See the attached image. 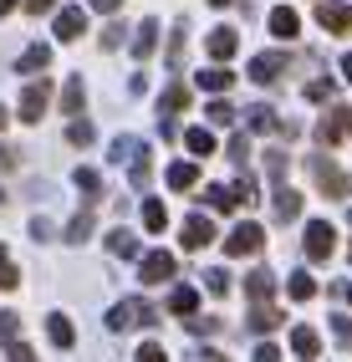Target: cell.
<instances>
[{
  "mask_svg": "<svg viewBox=\"0 0 352 362\" xmlns=\"http://www.w3.org/2000/svg\"><path fill=\"white\" fill-rule=\"evenodd\" d=\"M153 322H158V311H153L148 301H138V296L117 301V306L107 311V327H112V332H133V327H153Z\"/></svg>",
  "mask_w": 352,
  "mask_h": 362,
  "instance_id": "obj_1",
  "label": "cell"
},
{
  "mask_svg": "<svg viewBox=\"0 0 352 362\" xmlns=\"http://www.w3.org/2000/svg\"><path fill=\"white\" fill-rule=\"evenodd\" d=\"M307 168H312L317 189H327V199H352V179L342 174V168H337L332 158H322V153H317V158H312Z\"/></svg>",
  "mask_w": 352,
  "mask_h": 362,
  "instance_id": "obj_2",
  "label": "cell"
},
{
  "mask_svg": "<svg viewBox=\"0 0 352 362\" xmlns=\"http://www.w3.org/2000/svg\"><path fill=\"white\" fill-rule=\"evenodd\" d=\"M342 138H352V107H337V112H327L317 123V143H322V148H337Z\"/></svg>",
  "mask_w": 352,
  "mask_h": 362,
  "instance_id": "obj_3",
  "label": "cell"
},
{
  "mask_svg": "<svg viewBox=\"0 0 352 362\" xmlns=\"http://www.w3.org/2000/svg\"><path fill=\"white\" fill-rule=\"evenodd\" d=\"M337 250V225L332 220H312L307 225V260H327Z\"/></svg>",
  "mask_w": 352,
  "mask_h": 362,
  "instance_id": "obj_4",
  "label": "cell"
},
{
  "mask_svg": "<svg viewBox=\"0 0 352 362\" xmlns=\"http://www.w3.org/2000/svg\"><path fill=\"white\" fill-rule=\"evenodd\" d=\"M261 245H266V230L250 225V220H240V225L230 230V240H225V255H255Z\"/></svg>",
  "mask_w": 352,
  "mask_h": 362,
  "instance_id": "obj_5",
  "label": "cell"
},
{
  "mask_svg": "<svg viewBox=\"0 0 352 362\" xmlns=\"http://www.w3.org/2000/svg\"><path fill=\"white\" fill-rule=\"evenodd\" d=\"M317 26L332 31V36H347L352 31V6H342V0H317Z\"/></svg>",
  "mask_w": 352,
  "mask_h": 362,
  "instance_id": "obj_6",
  "label": "cell"
},
{
  "mask_svg": "<svg viewBox=\"0 0 352 362\" xmlns=\"http://www.w3.org/2000/svg\"><path fill=\"white\" fill-rule=\"evenodd\" d=\"M46 103H52V82H26V92H20V123H41Z\"/></svg>",
  "mask_w": 352,
  "mask_h": 362,
  "instance_id": "obj_7",
  "label": "cell"
},
{
  "mask_svg": "<svg viewBox=\"0 0 352 362\" xmlns=\"http://www.w3.org/2000/svg\"><path fill=\"white\" fill-rule=\"evenodd\" d=\"M138 271H143L148 286H163V281H174V255L169 250H148L143 260H138Z\"/></svg>",
  "mask_w": 352,
  "mask_h": 362,
  "instance_id": "obj_8",
  "label": "cell"
},
{
  "mask_svg": "<svg viewBox=\"0 0 352 362\" xmlns=\"http://www.w3.org/2000/svg\"><path fill=\"white\" fill-rule=\"evenodd\" d=\"M179 240H184V250H204L209 240H215V220H209V214H189Z\"/></svg>",
  "mask_w": 352,
  "mask_h": 362,
  "instance_id": "obj_9",
  "label": "cell"
},
{
  "mask_svg": "<svg viewBox=\"0 0 352 362\" xmlns=\"http://www.w3.org/2000/svg\"><path fill=\"white\" fill-rule=\"evenodd\" d=\"M281 71H286V52H261L250 62V82H261V87H271Z\"/></svg>",
  "mask_w": 352,
  "mask_h": 362,
  "instance_id": "obj_10",
  "label": "cell"
},
{
  "mask_svg": "<svg viewBox=\"0 0 352 362\" xmlns=\"http://www.w3.org/2000/svg\"><path fill=\"white\" fill-rule=\"evenodd\" d=\"M46 66H52V46L46 41H36V46H26V52H20V62H16V71H26V77L36 82V71L46 77Z\"/></svg>",
  "mask_w": 352,
  "mask_h": 362,
  "instance_id": "obj_11",
  "label": "cell"
},
{
  "mask_svg": "<svg viewBox=\"0 0 352 362\" xmlns=\"http://www.w3.org/2000/svg\"><path fill=\"white\" fill-rule=\"evenodd\" d=\"M82 31H87V11H82V6L57 11V41H77Z\"/></svg>",
  "mask_w": 352,
  "mask_h": 362,
  "instance_id": "obj_12",
  "label": "cell"
},
{
  "mask_svg": "<svg viewBox=\"0 0 352 362\" xmlns=\"http://www.w3.org/2000/svg\"><path fill=\"white\" fill-rule=\"evenodd\" d=\"M296 31H301V16H296L291 6H276V11H271V36L296 41Z\"/></svg>",
  "mask_w": 352,
  "mask_h": 362,
  "instance_id": "obj_13",
  "label": "cell"
},
{
  "mask_svg": "<svg viewBox=\"0 0 352 362\" xmlns=\"http://www.w3.org/2000/svg\"><path fill=\"white\" fill-rule=\"evenodd\" d=\"M245 128H255V133H291V123L281 128V123H276V112H271L266 103H255V107H245Z\"/></svg>",
  "mask_w": 352,
  "mask_h": 362,
  "instance_id": "obj_14",
  "label": "cell"
},
{
  "mask_svg": "<svg viewBox=\"0 0 352 362\" xmlns=\"http://www.w3.org/2000/svg\"><path fill=\"white\" fill-rule=\"evenodd\" d=\"M271 291H276V276H271V271H250V276H245V296H250L255 306L271 301Z\"/></svg>",
  "mask_w": 352,
  "mask_h": 362,
  "instance_id": "obj_15",
  "label": "cell"
},
{
  "mask_svg": "<svg viewBox=\"0 0 352 362\" xmlns=\"http://www.w3.org/2000/svg\"><path fill=\"white\" fill-rule=\"evenodd\" d=\"M169 311H174V317H194V311H199V291H194V286H174Z\"/></svg>",
  "mask_w": 352,
  "mask_h": 362,
  "instance_id": "obj_16",
  "label": "cell"
},
{
  "mask_svg": "<svg viewBox=\"0 0 352 362\" xmlns=\"http://www.w3.org/2000/svg\"><path fill=\"white\" fill-rule=\"evenodd\" d=\"M107 250H112V255H123V260H143V250H138V240H133V235H128L123 225H117V230L107 235Z\"/></svg>",
  "mask_w": 352,
  "mask_h": 362,
  "instance_id": "obj_17",
  "label": "cell"
},
{
  "mask_svg": "<svg viewBox=\"0 0 352 362\" xmlns=\"http://www.w3.org/2000/svg\"><path fill=\"white\" fill-rule=\"evenodd\" d=\"M235 46H240V36H235L230 26H220L215 36H209V57H215V62H230V57H235Z\"/></svg>",
  "mask_w": 352,
  "mask_h": 362,
  "instance_id": "obj_18",
  "label": "cell"
},
{
  "mask_svg": "<svg viewBox=\"0 0 352 362\" xmlns=\"http://www.w3.org/2000/svg\"><path fill=\"white\" fill-rule=\"evenodd\" d=\"M143 230H148V235H163V230H169V209H163V199H143Z\"/></svg>",
  "mask_w": 352,
  "mask_h": 362,
  "instance_id": "obj_19",
  "label": "cell"
},
{
  "mask_svg": "<svg viewBox=\"0 0 352 362\" xmlns=\"http://www.w3.org/2000/svg\"><path fill=\"white\" fill-rule=\"evenodd\" d=\"M46 337H52V347H72L77 342V332H72V322H66V317H46Z\"/></svg>",
  "mask_w": 352,
  "mask_h": 362,
  "instance_id": "obj_20",
  "label": "cell"
},
{
  "mask_svg": "<svg viewBox=\"0 0 352 362\" xmlns=\"http://www.w3.org/2000/svg\"><path fill=\"white\" fill-rule=\"evenodd\" d=\"M184 148H189L194 158H209V153H215V133H209V128H189V133H184Z\"/></svg>",
  "mask_w": 352,
  "mask_h": 362,
  "instance_id": "obj_21",
  "label": "cell"
},
{
  "mask_svg": "<svg viewBox=\"0 0 352 362\" xmlns=\"http://www.w3.org/2000/svg\"><path fill=\"white\" fill-rule=\"evenodd\" d=\"M82 103H87V87H82V77H66V87H61V112H82Z\"/></svg>",
  "mask_w": 352,
  "mask_h": 362,
  "instance_id": "obj_22",
  "label": "cell"
},
{
  "mask_svg": "<svg viewBox=\"0 0 352 362\" xmlns=\"http://www.w3.org/2000/svg\"><path fill=\"white\" fill-rule=\"evenodd\" d=\"M276 220H301V194L296 189H276Z\"/></svg>",
  "mask_w": 352,
  "mask_h": 362,
  "instance_id": "obj_23",
  "label": "cell"
},
{
  "mask_svg": "<svg viewBox=\"0 0 352 362\" xmlns=\"http://www.w3.org/2000/svg\"><path fill=\"white\" fill-rule=\"evenodd\" d=\"M153 46H158V21H143V26H138V36H133V57L143 62Z\"/></svg>",
  "mask_w": 352,
  "mask_h": 362,
  "instance_id": "obj_24",
  "label": "cell"
},
{
  "mask_svg": "<svg viewBox=\"0 0 352 362\" xmlns=\"http://www.w3.org/2000/svg\"><path fill=\"white\" fill-rule=\"evenodd\" d=\"M291 347H296V357H317V352H322V337H317L312 327H296V332H291Z\"/></svg>",
  "mask_w": 352,
  "mask_h": 362,
  "instance_id": "obj_25",
  "label": "cell"
},
{
  "mask_svg": "<svg viewBox=\"0 0 352 362\" xmlns=\"http://www.w3.org/2000/svg\"><path fill=\"white\" fill-rule=\"evenodd\" d=\"M276 327H281V311H276V306L261 301V306L250 311V332H276Z\"/></svg>",
  "mask_w": 352,
  "mask_h": 362,
  "instance_id": "obj_26",
  "label": "cell"
},
{
  "mask_svg": "<svg viewBox=\"0 0 352 362\" xmlns=\"http://www.w3.org/2000/svg\"><path fill=\"white\" fill-rule=\"evenodd\" d=\"M184 107H189V87H169V92H163V98H158V112H184Z\"/></svg>",
  "mask_w": 352,
  "mask_h": 362,
  "instance_id": "obj_27",
  "label": "cell"
},
{
  "mask_svg": "<svg viewBox=\"0 0 352 362\" xmlns=\"http://www.w3.org/2000/svg\"><path fill=\"white\" fill-rule=\"evenodd\" d=\"M87 235H92V209H82V214H77V220H72V225H66V235H61V240H66V245H82V240H87Z\"/></svg>",
  "mask_w": 352,
  "mask_h": 362,
  "instance_id": "obj_28",
  "label": "cell"
},
{
  "mask_svg": "<svg viewBox=\"0 0 352 362\" xmlns=\"http://www.w3.org/2000/svg\"><path fill=\"white\" fill-rule=\"evenodd\" d=\"M230 82H235V77H230L225 66H209V71H199V87H204V92H225Z\"/></svg>",
  "mask_w": 352,
  "mask_h": 362,
  "instance_id": "obj_29",
  "label": "cell"
},
{
  "mask_svg": "<svg viewBox=\"0 0 352 362\" xmlns=\"http://www.w3.org/2000/svg\"><path fill=\"white\" fill-rule=\"evenodd\" d=\"M194 179H199L194 163H174V168H169V189H194Z\"/></svg>",
  "mask_w": 352,
  "mask_h": 362,
  "instance_id": "obj_30",
  "label": "cell"
},
{
  "mask_svg": "<svg viewBox=\"0 0 352 362\" xmlns=\"http://www.w3.org/2000/svg\"><path fill=\"white\" fill-rule=\"evenodd\" d=\"M204 117H209L215 128H230V123H235V107H230V103L220 98V103H209V107H204Z\"/></svg>",
  "mask_w": 352,
  "mask_h": 362,
  "instance_id": "obj_31",
  "label": "cell"
},
{
  "mask_svg": "<svg viewBox=\"0 0 352 362\" xmlns=\"http://www.w3.org/2000/svg\"><path fill=\"white\" fill-rule=\"evenodd\" d=\"M20 276H16V260L6 255V245H0V291H16Z\"/></svg>",
  "mask_w": 352,
  "mask_h": 362,
  "instance_id": "obj_32",
  "label": "cell"
},
{
  "mask_svg": "<svg viewBox=\"0 0 352 362\" xmlns=\"http://www.w3.org/2000/svg\"><path fill=\"white\" fill-rule=\"evenodd\" d=\"M286 291H291V301H312V296H317V281H312V276H291Z\"/></svg>",
  "mask_w": 352,
  "mask_h": 362,
  "instance_id": "obj_33",
  "label": "cell"
},
{
  "mask_svg": "<svg viewBox=\"0 0 352 362\" xmlns=\"http://www.w3.org/2000/svg\"><path fill=\"white\" fill-rule=\"evenodd\" d=\"M0 342H20V322H16V311H0Z\"/></svg>",
  "mask_w": 352,
  "mask_h": 362,
  "instance_id": "obj_34",
  "label": "cell"
},
{
  "mask_svg": "<svg viewBox=\"0 0 352 362\" xmlns=\"http://www.w3.org/2000/svg\"><path fill=\"white\" fill-rule=\"evenodd\" d=\"M66 138H72L77 148H87V143L98 138V133H92V123H82V117H72V128H66Z\"/></svg>",
  "mask_w": 352,
  "mask_h": 362,
  "instance_id": "obj_35",
  "label": "cell"
},
{
  "mask_svg": "<svg viewBox=\"0 0 352 362\" xmlns=\"http://www.w3.org/2000/svg\"><path fill=\"white\" fill-rule=\"evenodd\" d=\"M230 158L245 168V158H250V133H235V138H230Z\"/></svg>",
  "mask_w": 352,
  "mask_h": 362,
  "instance_id": "obj_36",
  "label": "cell"
},
{
  "mask_svg": "<svg viewBox=\"0 0 352 362\" xmlns=\"http://www.w3.org/2000/svg\"><path fill=\"white\" fill-rule=\"evenodd\" d=\"M204 286H209L215 296H225V291H230V271H204Z\"/></svg>",
  "mask_w": 352,
  "mask_h": 362,
  "instance_id": "obj_37",
  "label": "cell"
},
{
  "mask_svg": "<svg viewBox=\"0 0 352 362\" xmlns=\"http://www.w3.org/2000/svg\"><path fill=\"white\" fill-rule=\"evenodd\" d=\"M138 362H169V352H163V342H143L138 347Z\"/></svg>",
  "mask_w": 352,
  "mask_h": 362,
  "instance_id": "obj_38",
  "label": "cell"
},
{
  "mask_svg": "<svg viewBox=\"0 0 352 362\" xmlns=\"http://www.w3.org/2000/svg\"><path fill=\"white\" fill-rule=\"evenodd\" d=\"M77 189H87V194H98V189H102L98 168H77Z\"/></svg>",
  "mask_w": 352,
  "mask_h": 362,
  "instance_id": "obj_39",
  "label": "cell"
},
{
  "mask_svg": "<svg viewBox=\"0 0 352 362\" xmlns=\"http://www.w3.org/2000/svg\"><path fill=\"white\" fill-rule=\"evenodd\" d=\"M332 332H337L342 347H352V317H332Z\"/></svg>",
  "mask_w": 352,
  "mask_h": 362,
  "instance_id": "obj_40",
  "label": "cell"
},
{
  "mask_svg": "<svg viewBox=\"0 0 352 362\" xmlns=\"http://www.w3.org/2000/svg\"><path fill=\"white\" fill-rule=\"evenodd\" d=\"M332 92H337L332 82H312V87H307V98H312V103H327V98H332Z\"/></svg>",
  "mask_w": 352,
  "mask_h": 362,
  "instance_id": "obj_41",
  "label": "cell"
},
{
  "mask_svg": "<svg viewBox=\"0 0 352 362\" xmlns=\"http://www.w3.org/2000/svg\"><path fill=\"white\" fill-rule=\"evenodd\" d=\"M215 327H220L215 317H189V332H194V337H199V332H215Z\"/></svg>",
  "mask_w": 352,
  "mask_h": 362,
  "instance_id": "obj_42",
  "label": "cell"
},
{
  "mask_svg": "<svg viewBox=\"0 0 352 362\" xmlns=\"http://www.w3.org/2000/svg\"><path fill=\"white\" fill-rule=\"evenodd\" d=\"M255 362H281V347H271V342H261V347H255Z\"/></svg>",
  "mask_w": 352,
  "mask_h": 362,
  "instance_id": "obj_43",
  "label": "cell"
},
{
  "mask_svg": "<svg viewBox=\"0 0 352 362\" xmlns=\"http://www.w3.org/2000/svg\"><path fill=\"white\" fill-rule=\"evenodd\" d=\"M117 41H123V26H107V31H102V52H112Z\"/></svg>",
  "mask_w": 352,
  "mask_h": 362,
  "instance_id": "obj_44",
  "label": "cell"
},
{
  "mask_svg": "<svg viewBox=\"0 0 352 362\" xmlns=\"http://www.w3.org/2000/svg\"><path fill=\"white\" fill-rule=\"evenodd\" d=\"M31 240H36V245H41V240H52V225H46V220H31Z\"/></svg>",
  "mask_w": 352,
  "mask_h": 362,
  "instance_id": "obj_45",
  "label": "cell"
},
{
  "mask_svg": "<svg viewBox=\"0 0 352 362\" xmlns=\"http://www.w3.org/2000/svg\"><path fill=\"white\" fill-rule=\"evenodd\" d=\"M11 362H36V357H31V347H26V342H11Z\"/></svg>",
  "mask_w": 352,
  "mask_h": 362,
  "instance_id": "obj_46",
  "label": "cell"
},
{
  "mask_svg": "<svg viewBox=\"0 0 352 362\" xmlns=\"http://www.w3.org/2000/svg\"><path fill=\"white\" fill-rule=\"evenodd\" d=\"M26 11H31V16H41V11H57V0H26Z\"/></svg>",
  "mask_w": 352,
  "mask_h": 362,
  "instance_id": "obj_47",
  "label": "cell"
},
{
  "mask_svg": "<svg viewBox=\"0 0 352 362\" xmlns=\"http://www.w3.org/2000/svg\"><path fill=\"white\" fill-rule=\"evenodd\" d=\"M199 362H230V357H225L220 347H204V352H199Z\"/></svg>",
  "mask_w": 352,
  "mask_h": 362,
  "instance_id": "obj_48",
  "label": "cell"
},
{
  "mask_svg": "<svg viewBox=\"0 0 352 362\" xmlns=\"http://www.w3.org/2000/svg\"><path fill=\"white\" fill-rule=\"evenodd\" d=\"M6 168H16V148H0V174H6Z\"/></svg>",
  "mask_w": 352,
  "mask_h": 362,
  "instance_id": "obj_49",
  "label": "cell"
},
{
  "mask_svg": "<svg viewBox=\"0 0 352 362\" xmlns=\"http://www.w3.org/2000/svg\"><path fill=\"white\" fill-rule=\"evenodd\" d=\"M123 0H92V11H117Z\"/></svg>",
  "mask_w": 352,
  "mask_h": 362,
  "instance_id": "obj_50",
  "label": "cell"
},
{
  "mask_svg": "<svg viewBox=\"0 0 352 362\" xmlns=\"http://www.w3.org/2000/svg\"><path fill=\"white\" fill-rule=\"evenodd\" d=\"M342 77H347V82H352V52H347V57H342Z\"/></svg>",
  "mask_w": 352,
  "mask_h": 362,
  "instance_id": "obj_51",
  "label": "cell"
},
{
  "mask_svg": "<svg viewBox=\"0 0 352 362\" xmlns=\"http://www.w3.org/2000/svg\"><path fill=\"white\" fill-rule=\"evenodd\" d=\"M16 6H20V0H0V16H11Z\"/></svg>",
  "mask_w": 352,
  "mask_h": 362,
  "instance_id": "obj_52",
  "label": "cell"
},
{
  "mask_svg": "<svg viewBox=\"0 0 352 362\" xmlns=\"http://www.w3.org/2000/svg\"><path fill=\"white\" fill-rule=\"evenodd\" d=\"M6 117H11V112H6V107H0V128H6Z\"/></svg>",
  "mask_w": 352,
  "mask_h": 362,
  "instance_id": "obj_53",
  "label": "cell"
},
{
  "mask_svg": "<svg viewBox=\"0 0 352 362\" xmlns=\"http://www.w3.org/2000/svg\"><path fill=\"white\" fill-rule=\"evenodd\" d=\"M209 6H230V0H209Z\"/></svg>",
  "mask_w": 352,
  "mask_h": 362,
  "instance_id": "obj_54",
  "label": "cell"
},
{
  "mask_svg": "<svg viewBox=\"0 0 352 362\" xmlns=\"http://www.w3.org/2000/svg\"><path fill=\"white\" fill-rule=\"evenodd\" d=\"M0 204H6V189H0Z\"/></svg>",
  "mask_w": 352,
  "mask_h": 362,
  "instance_id": "obj_55",
  "label": "cell"
},
{
  "mask_svg": "<svg viewBox=\"0 0 352 362\" xmlns=\"http://www.w3.org/2000/svg\"><path fill=\"white\" fill-rule=\"evenodd\" d=\"M347 301H352V286H347Z\"/></svg>",
  "mask_w": 352,
  "mask_h": 362,
  "instance_id": "obj_56",
  "label": "cell"
}]
</instances>
